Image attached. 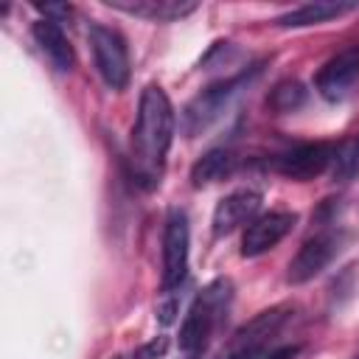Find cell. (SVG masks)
<instances>
[{
	"mask_svg": "<svg viewBox=\"0 0 359 359\" xmlns=\"http://www.w3.org/2000/svg\"><path fill=\"white\" fill-rule=\"evenodd\" d=\"M230 303H233L230 278H213L208 286H202V292H196V297L191 300L185 320L180 325V351L185 356L196 359V353H202L208 348V342L213 339L219 325L227 320Z\"/></svg>",
	"mask_w": 359,
	"mask_h": 359,
	"instance_id": "obj_3",
	"label": "cell"
},
{
	"mask_svg": "<svg viewBox=\"0 0 359 359\" xmlns=\"http://www.w3.org/2000/svg\"><path fill=\"white\" fill-rule=\"evenodd\" d=\"M266 104H269V109L278 112V115L294 112V109H300V107L306 104V87H303L297 79H283V81H278V84L269 90Z\"/></svg>",
	"mask_w": 359,
	"mask_h": 359,
	"instance_id": "obj_16",
	"label": "cell"
},
{
	"mask_svg": "<svg viewBox=\"0 0 359 359\" xmlns=\"http://www.w3.org/2000/svg\"><path fill=\"white\" fill-rule=\"evenodd\" d=\"M292 320H294L292 303H278L272 309L258 311L247 325H241L233 334L224 359H292L300 348L280 345V334Z\"/></svg>",
	"mask_w": 359,
	"mask_h": 359,
	"instance_id": "obj_2",
	"label": "cell"
},
{
	"mask_svg": "<svg viewBox=\"0 0 359 359\" xmlns=\"http://www.w3.org/2000/svg\"><path fill=\"white\" fill-rule=\"evenodd\" d=\"M185 359H191V356H185Z\"/></svg>",
	"mask_w": 359,
	"mask_h": 359,
	"instance_id": "obj_20",
	"label": "cell"
},
{
	"mask_svg": "<svg viewBox=\"0 0 359 359\" xmlns=\"http://www.w3.org/2000/svg\"><path fill=\"white\" fill-rule=\"evenodd\" d=\"M87 39H90V50H93L95 70H98V76L104 79V84H107L109 90H123V87L129 84V76H132V67H129V48H126L123 34H121L118 28L93 22L90 31H87Z\"/></svg>",
	"mask_w": 359,
	"mask_h": 359,
	"instance_id": "obj_5",
	"label": "cell"
},
{
	"mask_svg": "<svg viewBox=\"0 0 359 359\" xmlns=\"http://www.w3.org/2000/svg\"><path fill=\"white\" fill-rule=\"evenodd\" d=\"M165 351H168V339H165V337H154V339H149L146 345H140V348L132 353V359H163Z\"/></svg>",
	"mask_w": 359,
	"mask_h": 359,
	"instance_id": "obj_17",
	"label": "cell"
},
{
	"mask_svg": "<svg viewBox=\"0 0 359 359\" xmlns=\"http://www.w3.org/2000/svg\"><path fill=\"white\" fill-rule=\"evenodd\" d=\"M314 90L328 104H342L359 90V45H348L337 50L314 76Z\"/></svg>",
	"mask_w": 359,
	"mask_h": 359,
	"instance_id": "obj_9",
	"label": "cell"
},
{
	"mask_svg": "<svg viewBox=\"0 0 359 359\" xmlns=\"http://www.w3.org/2000/svg\"><path fill=\"white\" fill-rule=\"evenodd\" d=\"M345 238L348 236L342 230H320L311 238H306L303 247L297 250V255L289 261L286 280L294 283V286H300V283H309L317 275H323L328 269V264L342 252Z\"/></svg>",
	"mask_w": 359,
	"mask_h": 359,
	"instance_id": "obj_8",
	"label": "cell"
},
{
	"mask_svg": "<svg viewBox=\"0 0 359 359\" xmlns=\"http://www.w3.org/2000/svg\"><path fill=\"white\" fill-rule=\"evenodd\" d=\"M261 199L264 196L255 188H236L227 196H222L216 202V208H213V222H210L213 224V236L219 238V236H227V233H233L238 227H247L258 216Z\"/></svg>",
	"mask_w": 359,
	"mask_h": 359,
	"instance_id": "obj_11",
	"label": "cell"
},
{
	"mask_svg": "<svg viewBox=\"0 0 359 359\" xmlns=\"http://www.w3.org/2000/svg\"><path fill=\"white\" fill-rule=\"evenodd\" d=\"M297 224V213L292 210H269L255 216L241 236V255L244 258H258L269 250H275Z\"/></svg>",
	"mask_w": 359,
	"mask_h": 359,
	"instance_id": "obj_10",
	"label": "cell"
},
{
	"mask_svg": "<svg viewBox=\"0 0 359 359\" xmlns=\"http://www.w3.org/2000/svg\"><path fill=\"white\" fill-rule=\"evenodd\" d=\"M174 140V107L160 84H146L137 101V118L132 126L129 163L132 177L140 188L151 191L160 185L165 154Z\"/></svg>",
	"mask_w": 359,
	"mask_h": 359,
	"instance_id": "obj_1",
	"label": "cell"
},
{
	"mask_svg": "<svg viewBox=\"0 0 359 359\" xmlns=\"http://www.w3.org/2000/svg\"><path fill=\"white\" fill-rule=\"evenodd\" d=\"M258 73V67L252 70H241L236 76H227L210 87H205L194 101H188V107L182 109V132L188 137H196L202 132H208L233 104L236 98L250 87L252 76Z\"/></svg>",
	"mask_w": 359,
	"mask_h": 359,
	"instance_id": "obj_4",
	"label": "cell"
},
{
	"mask_svg": "<svg viewBox=\"0 0 359 359\" xmlns=\"http://www.w3.org/2000/svg\"><path fill=\"white\" fill-rule=\"evenodd\" d=\"M356 8H359V3H351V0H314V3H303V6L275 17V25L278 28H309V25L339 20Z\"/></svg>",
	"mask_w": 359,
	"mask_h": 359,
	"instance_id": "obj_12",
	"label": "cell"
},
{
	"mask_svg": "<svg viewBox=\"0 0 359 359\" xmlns=\"http://www.w3.org/2000/svg\"><path fill=\"white\" fill-rule=\"evenodd\" d=\"M334 168H342V171L359 168V140H356L348 151H339V154H337V165H334Z\"/></svg>",
	"mask_w": 359,
	"mask_h": 359,
	"instance_id": "obj_18",
	"label": "cell"
},
{
	"mask_svg": "<svg viewBox=\"0 0 359 359\" xmlns=\"http://www.w3.org/2000/svg\"><path fill=\"white\" fill-rule=\"evenodd\" d=\"M31 34H34V42L39 45V50L45 53V59L59 70V73H70L73 65H76V53H73V45L70 39L65 36L62 25L56 20H36L31 25Z\"/></svg>",
	"mask_w": 359,
	"mask_h": 359,
	"instance_id": "obj_13",
	"label": "cell"
},
{
	"mask_svg": "<svg viewBox=\"0 0 359 359\" xmlns=\"http://www.w3.org/2000/svg\"><path fill=\"white\" fill-rule=\"evenodd\" d=\"M115 359H121V356H115Z\"/></svg>",
	"mask_w": 359,
	"mask_h": 359,
	"instance_id": "obj_19",
	"label": "cell"
},
{
	"mask_svg": "<svg viewBox=\"0 0 359 359\" xmlns=\"http://www.w3.org/2000/svg\"><path fill=\"white\" fill-rule=\"evenodd\" d=\"M107 6L151 22H174L196 11V3H182V0H107Z\"/></svg>",
	"mask_w": 359,
	"mask_h": 359,
	"instance_id": "obj_14",
	"label": "cell"
},
{
	"mask_svg": "<svg viewBox=\"0 0 359 359\" xmlns=\"http://www.w3.org/2000/svg\"><path fill=\"white\" fill-rule=\"evenodd\" d=\"M188 250H191V227L188 216L180 208H171L163 224V294H174L188 275Z\"/></svg>",
	"mask_w": 359,
	"mask_h": 359,
	"instance_id": "obj_7",
	"label": "cell"
},
{
	"mask_svg": "<svg viewBox=\"0 0 359 359\" xmlns=\"http://www.w3.org/2000/svg\"><path fill=\"white\" fill-rule=\"evenodd\" d=\"M337 154L339 146L328 143V140H314V143H297L280 154H275L269 160V168L286 180L294 182H309L323 177L328 168L337 165Z\"/></svg>",
	"mask_w": 359,
	"mask_h": 359,
	"instance_id": "obj_6",
	"label": "cell"
},
{
	"mask_svg": "<svg viewBox=\"0 0 359 359\" xmlns=\"http://www.w3.org/2000/svg\"><path fill=\"white\" fill-rule=\"evenodd\" d=\"M236 163H238V157H236L233 149L219 146V149L205 151V154L194 163V168H191V182H194V188H205V185H213V182L230 177V174L236 171Z\"/></svg>",
	"mask_w": 359,
	"mask_h": 359,
	"instance_id": "obj_15",
	"label": "cell"
}]
</instances>
